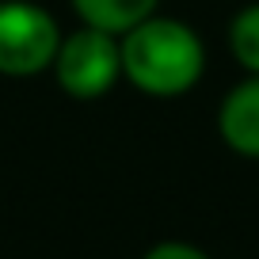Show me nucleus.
<instances>
[{
  "label": "nucleus",
  "instance_id": "nucleus-3",
  "mask_svg": "<svg viewBox=\"0 0 259 259\" xmlns=\"http://www.w3.org/2000/svg\"><path fill=\"white\" fill-rule=\"evenodd\" d=\"M54 76L76 99H96L103 92H111V84L122 76L118 34H107L99 27L84 23L76 34L61 38L54 57Z\"/></svg>",
  "mask_w": 259,
  "mask_h": 259
},
{
  "label": "nucleus",
  "instance_id": "nucleus-4",
  "mask_svg": "<svg viewBox=\"0 0 259 259\" xmlns=\"http://www.w3.org/2000/svg\"><path fill=\"white\" fill-rule=\"evenodd\" d=\"M218 130L240 156H259V73L240 80L218 111Z\"/></svg>",
  "mask_w": 259,
  "mask_h": 259
},
{
  "label": "nucleus",
  "instance_id": "nucleus-2",
  "mask_svg": "<svg viewBox=\"0 0 259 259\" xmlns=\"http://www.w3.org/2000/svg\"><path fill=\"white\" fill-rule=\"evenodd\" d=\"M61 46L54 16L31 0H0V76H34Z\"/></svg>",
  "mask_w": 259,
  "mask_h": 259
},
{
  "label": "nucleus",
  "instance_id": "nucleus-7",
  "mask_svg": "<svg viewBox=\"0 0 259 259\" xmlns=\"http://www.w3.org/2000/svg\"><path fill=\"white\" fill-rule=\"evenodd\" d=\"M145 259H210V255H202L198 248H191V244H156L153 251H149Z\"/></svg>",
  "mask_w": 259,
  "mask_h": 259
},
{
  "label": "nucleus",
  "instance_id": "nucleus-6",
  "mask_svg": "<svg viewBox=\"0 0 259 259\" xmlns=\"http://www.w3.org/2000/svg\"><path fill=\"white\" fill-rule=\"evenodd\" d=\"M229 50L248 73H259V4H248V8H240L233 16Z\"/></svg>",
  "mask_w": 259,
  "mask_h": 259
},
{
  "label": "nucleus",
  "instance_id": "nucleus-5",
  "mask_svg": "<svg viewBox=\"0 0 259 259\" xmlns=\"http://www.w3.org/2000/svg\"><path fill=\"white\" fill-rule=\"evenodd\" d=\"M160 0H73L76 16L88 27H99L107 34H126L130 27H138L156 12Z\"/></svg>",
  "mask_w": 259,
  "mask_h": 259
},
{
  "label": "nucleus",
  "instance_id": "nucleus-1",
  "mask_svg": "<svg viewBox=\"0 0 259 259\" xmlns=\"http://www.w3.org/2000/svg\"><path fill=\"white\" fill-rule=\"evenodd\" d=\"M122 76L145 96H183L198 84L206 69V50L198 34L179 19L149 16L118 34Z\"/></svg>",
  "mask_w": 259,
  "mask_h": 259
}]
</instances>
